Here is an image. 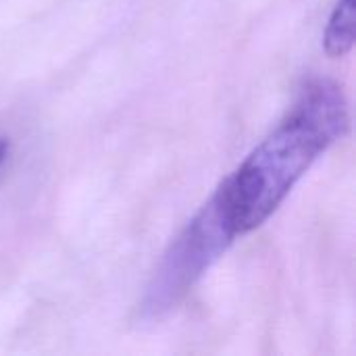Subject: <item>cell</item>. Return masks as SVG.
Masks as SVG:
<instances>
[{"label": "cell", "mask_w": 356, "mask_h": 356, "mask_svg": "<svg viewBox=\"0 0 356 356\" xmlns=\"http://www.w3.org/2000/svg\"><path fill=\"white\" fill-rule=\"evenodd\" d=\"M350 115L340 86L311 81L284 119L215 190L238 236L261 227L294 186L346 131Z\"/></svg>", "instance_id": "cell-1"}, {"label": "cell", "mask_w": 356, "mask_h": 356, "mask_svg": "<svg viewBox=\"0 0 356 356\" xmlns=\"http://www.w3.org/2000/svg\"><path fill=\"white\" fill-rule=\"evenodd\" d=\"M236 238V229L213 194L163 252L140 300V317L144 321L167 317Z\"/></svg>", "instance_id": "cell-2"}, {"label": "cell", "mask_w": 356, "mask_h": 356, "mask_svg": "<svg viewBox=\"0 0 356 356\" xmlns=\"http://www.w3.org/2000/svg\"><path fill=\"white\" fill-rule=\"evenodd\" d=\"M356 38L355 0H338L323 35V46L330 56H344L353 50Z\"/></svg>", "instance_id": "cell-3"}, {"label": "cell", "mask_w": 356, "mask_h": 356, "mask_svg": "<svg viewBox=\"0 0 356 356\" xmlns=\"http://www.w3.org/2000/svg\"><path fill=\"white\" fill-rule=\"evenodd\" d=\"M6 156H8V140L0 138V169H2V165L6 161Z\"/></svg>", "instance_id": "cell-4"}]
</instances>
